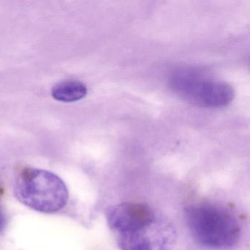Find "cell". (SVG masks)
I'll use <instances>...</instances> for the list:
<instances>
[{
    "label": "cell",
    "mask_w": 250,
    "mask_h": 250,
    "mask_svg": "<svg viewBox=\"0 0 250 250\" xmlns=\"http://www.w3.org/2000/svg\"><path fill=\"white\" fill-rule=\"evenodd\" d=\"M106 222L121 250H173L177 230L165 215L147 204L119 203L109 208Z\"/></svg>",
    "instance_id": "cell-1"
},
{
    "label": "cell",
    "mask_w": 250,
    "mask_h": 250,
    "mask_svg": "<svg viewBox=\"0 0 250 250\" xmlns=\"http://www.w3.org/2000/svg\"><path fill=\"white\" fill-rule=\"evenodd\" d=\"M184 216L194 241L208 250H230L241 238L238 218L223 205L213 202L189 205Z\"/></svg>",
    "instance_id": "cell-2"
},
{
    "label": "cell",
    "mask_w": 250,
    "mask_h": 250,
    "mask_svg": "<svg viewBox=\"0 0 250 250\" xmlns=\"http://www.w3.org/2000/svg\"><path fill=\"white\" fill-rule=\"evenodd\" d=\"M14 191L21 203L41 213H56L68 200V188L59 176L36 168H25L20 172Z\"/></svg>",
    "instance_id": "cell-3"
},
{
    "label": "cell",
    "mask_w": 250,
    "mask_h": 250,
    "mask_svg": "<svg viewBox=\"0 0 250 250\" xmlns=\"http://www.w3.org/2000/svg\"><path fill=\"white\" fill-rule=\"evenodd\" d=\"M188 79H181L179 82L184 91L188 92V96L206 106H220L228 104L233 96L231 87L220 82H197L189 75Z\"/></svg>",
    "instance_id": "cell-4"
},
{
    "label": "cell",
    "mask_w": 250,
    "mask_h": 250,
    "mask_svg": "<svg viewBox=\"0 0 250 250\" xmlns=\"http://www.w3.org/2000/svg\"><path fill=\"white\" fill-rule=\"evenodd\" d=\"M52 97L58 102L71 103L84 99L87 94V86L78 80H67L57 83L52 88Z\"/></svg>",
    "instance_id": "cell-5"
},
{
    "label": "cell",
    "mask_w": 250,
    "mask_h": 250,
    "mask_svg": "<svg viewBox=\"0 0 250 250\" xmlns=\"http://www.w3.org/2000/svg\"><path fill=\"white\" fill-rule=\"evenodd\" d=\"M5 218L2 209L0 208V231L2 230V228L5 226Z\"/></svg>",
    "instance_id": "cell-6"
}]
</instances>
